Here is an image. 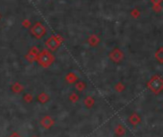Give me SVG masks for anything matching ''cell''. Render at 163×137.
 Segmentation results:
<instances>
[{
    "label": "cell",
    "mask_w": 163,
    "mask_h": 137,
    "mask_svg": "<svg viewBox=\"0 0 163 137\" xmlns=\"http://www.w3.org/2000/svg\"><path fill=\"white\" fill-rule=\"evenodd\" d=\"M54 61V57L51 55V53L48 52L47 50H44L39 55L38 61L39 63L43 67H48L49 65L52 64Z\"/></svg>",
    "instance_id": "cell-1"
},
{
    "label": "cell",
    "mask_w": 163,
    "mask_h": 137,
    "mask_svg": "<svg viewBox=\"0 0 163 137\" xmlns=\"http://www.w3.org/2000/svg\"><path fill=\"white\" fill-rule=\"evenodd\" d=\"M149 86H150V88L154 91V92L159 93V91L163 88V80H161L160 78H158L157 76H156L150 82Z\"/></svg>",
    "instance_id": "cell-2"
},
{
    "label": "cell",
    "mask_w": 163,
    "mask_h": 137,
    "mask_svg": "<svg viewBox=\"0 0 163 137\" xmlns=\"http://www.w3.org/2000/svg\"><path fill=\"white\" fill-rule=\"evenodd\" d=\"M54 124H55V121H54L50 116H47V115L44 116L41 121V125L45 128V130H49V128L53 127Z\"/></svg>",
    "instance_id": "cell-3"
},
{
    "label": "cell",
    "mask_w": 163,
    "mask_h": 137,
    "mask_svg": "<svg viewBox=\"0 0 163 137\" xmlns=\"http://www.w3.org/2000/svg\"><path fill=\"white\" fill-rule=\"evenodd\" d=\"M32 32L33 34L35 35L37 38H41V36H43L44 35V33H45V29L43 27H42V25L41 24H39V23H37L35 26L33 27V29H32Z\"/></svg>",
    "instance_id": "cell-4"
},
{
    "label": "cell",
    "mask_w": 163,
    "mask_h": 137,
    "mask_svg": "<svg viewBox=\"0 0 163 137\" xmlns=\"http://www.w3.org/2000/svg\"><path fill=\"white\" fill-rule=\"evenodd\" d=\"M46 45H47V47L49 48V49H51V50H56L57 48L59 47L60 42L58 41V39L55 38H50L47 40Z\"/></svg>",
    "instance_id": "cell-5"
},
{
    "label": "cell",
    "mask_w": 163,
    "mask_h": 137,
    "mask_svg": "<svg viewBox=\"0 0 163 137\" xmlns=\"http://www.w3.org/2000/svg\"><path fill=\"white\" fill-rule=\"evenodd\" d=\"M129 120H130L131 124H133V126H136L137 124L140 123V117L137 115V114H131Z\"/></svg>",
    "instance_id": "cell-6"
},
{
    "label": "cell",
    "mask_w": 163,
    "mask_h": 137,
    "mask_svg": "<svg viewBox=\"0 0 163 137\" xmlns=\"http://www.w3.org/2000/svg\"><path fill=\"white\" fill-rule=\"evenodd\" d=\"M38 99H39V101L41 102V103L44 104V103H46L48 100H49V97H48L45 93H41V95H39Z\"/></svg>",
    "instance_id": "cell-7"
},
{
    "label": "cell",
    "mask_w": 163,
    "mask_h": 137,
    "mask_svg": "<svg viewBox=\"0 0 163 137\" xmlns=\"http://www.w3.org/2000/svg\"><path fill=\"white\" fill-rule=\"evenodd\" d=\"M115 133L117 134V135H123V134L125 133V128H124V127H122L121 125L117 126V127L115 128Z\"/></svg>",
    "instance_id": "cell-8"
},
{
    "label": "cell",
    "mask_w": 163,
    "mask_h": 137,
    "mask_svg": "<svg viewBox=\"0 0 163 137\" xmlns=\"http://www.w3.org/2000/svg\"><path fill=\"white\" fill-rule=\"evenodd\" d=\"M12 90H13L15 93H19V92H20V91L22 90V86H21V85L19 84H18V82H16V84H15L13 85Z\"/></svg>",
    "instance_id": "cell-9"
},
{
    "label": "cell",
    "mask_w": 163,
    "mask_h": 137,
    "mask_svg": "<svg viewBox=\"0 0 163 137\" xmlns=\"http://www.w3.org/2000/svg\"><path fill=\"white\" fill-rule=\"evenodd\" d=\"M93 104H94V100L91 98V97H88V98H87V100H85V105H87L88 108L92 107Z\"/></svg>",
    "instance_id": "cell-10"
},
{
    "label": "cell",
    "mask_w": 163,
    "mask_h": 137,
    "mask_svg": "<svg viewBox=\"0 0 163 137\" xmlns=\"http://www.w3.org/2000/svg\"><path fill=\"white\" fill-rule=\"evenodd\" d=\"M24 100H25V102L26 103H31L32 102V100H33V97L31 94H26V95L24 96Z\"/></svg>",
    "instance_id": "cell-11"
},
{
    "label": "cell",
    "mask_w": 163,
    "mask_h": 137,
    "mask_svg": "<svg viewBox=\"0 0 163 137\" xmlns=\"http://www.w3.org/2000/svg\"><path fill=\"white\" fill-rule=\"evenodd\" d=\"M85 86V84H84V82H80V84H76V88L79 90H83V88H84Z\"/></svg>",
    "instance_id": "cell-12"
},
{
    "label": "cell",
    "mask_w": 163,
    "mask_h": 137,
    "mask_svg": "<svg viewBox=\"0 0 163 137\" xmlns=\"http://www.w3.org/2000/svg\"><path fill=\"white\" fill-rule=\"evenodd\" d=\"M9 137H22V136L20 135V134H18L16 131H14L13 133H11V135Z\"/></svg>",
    "instance_id": "cell-13"
},
{
    "label": "cell",
    "mask_w": 163,
    "mask_h": 137,
    "mask_svg": "<svg viewBox=\"0 0 163 137\" xmlns=\"http://www.w3.org/2000/svg\"><path fill=\"white\" fill-rule=\"evenodd\" d=\"M78 99H79V96H74V95H72V96L70 97V100H71V101H73V102L77 101Z\"/></svg>",
    "instance_id": "cell-14"
},
{
    "label": "cell",
    "mask_w": 163,
    "mask_h": 137,
    "mask_svg": "<svg viewBox=\"0 0 163 137\" xmlns=\"http://www.w3.org/2000/svg\"><path fill=\"white\" fill-rule=\"evenodd\" d=\"M32 137H38V136H32Z\"/></svg>",
    "instance_id": "cell-15"
}]
</instances>
